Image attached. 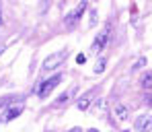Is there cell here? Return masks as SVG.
I'll list each match as a JSON object with an SVG mask.
<instances>
[{
  "mask_svg": "<svg viewBox=\"0 0 152 132\" xmlns=\"http://www.w3.org/2000/svg\"><path fill=\"white\" fill-rule=\"evenodd\" d=\"M68 58V50H60V52H53L50 54L45 60H43V64H41V68L45 70V72H51V70H56V68H60V64L64 62Z\"/></svg>",
  "mask_w": 152,
  "mask_h": 132,
  "instance_id": "obj_1",
  "label": "cell"
},
{
  "mask_svg": "<svg viewBox=\"0 0 152 132\" xmlns=\"http://www.w3.org/2000/svg\"><path fill=\"white\" fill-rule=\"evenodd\" d=\"M107 33H109V27H107V29H103L101 33H99V35L95 37V41H93V46H91V50H93L95 54H97V52H101L103 48L107 46V37H109Z\"/></svg>",
  "mask_w": 152,
  "mask_h": 132,
  "instance_id": "obj_5",
  "label": "cell"
},
{
  "mask_svg": "<svg viewBox=\"0 0 152 132\" xmlns=\"http://www.w3.org/2000/svg\"><path fill=\"white\" fill-rule=\"evenodd\" d=\"M93 99H95V91L91 89V91H86L84 95H80V99L76 101V107L84 111V109H88V107H91V103H93Z\"/></svg>",
  "mask_w": 152,
  "mask_h": 132,
  "instance_id": "obj_7",
  "label": "cell"
},
{
  "mask_svg": "<svg viewBox=\"0 0 152 132\" xmlns=\"http://www.w3.org/2000/svg\"><path fill=\"white\" fill-rule=\"evenodd\" d=\"M91 132H99V130H97V128H93V130H91Z\"/></svg>",
  "mask_w": 152,
  "mask_h": 132,
  "instance_id": "obj_17",
  "label": "cell"
},
{
  "mask_svg": "<svg viewBox=\"0 0 152 132\" xmlns=\"http://www.w3.org/2000/svg\"><path fill=\"white\" fill-rule=\"evenodd\" d=\"M74 93H76V89H68V91H64V93L58 97V103H56V105H64V103H68V99H70Z\"/></svg>",
  "mask_w": 152,
  "mask_h": 132,
  "instance_id": "obj_10",
  "label": "cell"
},
{
  "mask_svg": "<svg viewBox=\"0 0 152 132\" xmlns=\"http://www.w3.org/2000/svg\"><path fill=\"white\" fill-rule=\"evenodd\" d=\"M97 21H99V19H97V10H91V21H88V23H91V25H97Z\"/></svg>",
  "mask_w": 152,
  "mask_h": 132,
  "instance_id": "obj_13",
  "label": "cell"
},
{
  "mask_svg": "<svg viewBox=\"0 0 152 132\" xmlns=\"http://www.w3.org/2000/svg\"><path fill=\"white\" fill-rule=\"evenodd\" d=\"M62 79H64V74H53V77H50L48 80H43V83L39 85V89H37V97H39V99H45L51 91L56 89V85L62 83Z\"/></svg>",
  "mask_w": 152,
  "mask_h": 132,
  "instance_id": "obj_2",
  "label": "cell"
},
{
  "mask_svg": "<svg viewBox=\"0 0 152 132\" xmlns=\"http://www.w3.org/2000/svg\"><path fill=\"white\" fill-rule=\"evenodd\" d=\"M21 114H23V105L10 107V109H6V111L2 114V118H0V122H2V124H8V122H12L15 118H19Z\"/></svg>",
  "mask_w": 152,
  "mask_h": 132,
  "instance_id": "obj_6",
  "label": "cell"
},
{
  "mask_svg": "<svg viewBox=\"0 0 152 132\" xmlns=\"http://www.w3.org/2000/svg\"><path fill=\"white\" fill-rule=\"evenodd\" d=\"M4 25V19H2V8H0V27Z\"/></svg>",
  "mask_w": 152,
  "mask_h": 132,
  "instance_id": "obj_16",
  "label": "cell"
},
{
  "mask_svg": "<svg viewBox=\"0 0 152 132\" xmlns=\"http://www.w3.org/2000/svg\"><path fill=\"white\" fill-rule=\"evenodd\" d=\"M84 60H86V58H84L82 54H80V56H76V62H78V64H84Z\"/></svg>",
  "mask_w": 152,
  "mask_h": 132,
  "instance_id": "obj_14",
  "label": "cell"
},
{
  "mask_svg": "<svg viewBox=\"0 0 152 132\" xmlns=\"http://www.w3.org/2000/svg\"><path fill=\"white\" fill-rule=\"evenodd\" d=\"M113 114H115V118L117 120H127V116H129V107L126 105V103H117V105L113 107Z\"/></svg>",
  "mask_w": 152,
  "mask_h": 132,
  "instance_id": "obj_8",
  "label": "cell"
},
{
  "mask_svg": "<svg viewBox=\"0 0 152 132\" xmlns=\"http://www.w3.org/2000/svg\"><path fill=\"white\" fill-rule=\"evenodd\" d=\"M84 8H86V0H80V6H78L76 10H72V13L64 19V25H66V27H74L76 23H78V19H80V15H82Z\"/></svg>",
  "mask_w": 152,
  "mask_h": 132,
  "instance_id": "obj_3",
  "label": "cell"
},
{
  "mask_svg": "<svg viewBox=\"0 0 152 132\" xmlns=\"http://www.w3.org/2000/svg\"><path fill=\"white\" fill-rule=\"evenodd\" d=\"M136 130L138 132H152V114L148 116H140L138 120H136Z\"/></svg>",
  "mask_w": 152,
  "mask_h": 132,
  "instance_id": "obj_4",
  "label": "cell"
},
{
  "mask_svg": "<svg viewBox=\"0 0 152 132\" xmlns=\"http://www.w3.org/2000/svg\"><path fill=\"white\" fill-rule=\"evenodd\" d=\"M105 66H107V58H101V60L95 64V74H101L103 70H105Z\"/></svg>",
  "mask_w": 152,
  "mask_h": 132,
  "instance_id": "obj_11",
  "label": "cell"
},
{
  "mask_svg": "<svg viewBox=\"0 0 152 132\" xmlns=\"http://www.w3.org/2000/svg\"><path fill=\"white\" fill-rule=\"evenodd\" d=\"M146 64H148V60H146V58H144V56H142V58H140V60H138V62H136V64H134V68H136V70H140V68H144V66H146Z\"/></svg>",
  "mask_w": 152,
  "mask_h": 132,
  "instance_id": "obj_12",
  "label": "cell"
},
{
  "mask_svg": "<svg viewBox=\"0 0 152 132\" xmlns=\"http://www.w3.org/2000/svg\"><path fill=\"white\" fill-rule=\"evenodd\" d=\"M140 87H142V89H152V70L142 72V77H140Z\"/></svg>",
  "mask_w": 152,
  "mask_h": 132,
  "instance_id": "obj_9",
  "label": "cell"
},
{
  "mask_svg": "<svg viewBox=\"0 0 152 132\" xmlns=\"http://www.w3.org/2000/svg\"><path fill=\"white\" fill-rule=\"evenodd\" d=\"M68 132H82V128H78V126H76V128H70Z\"/></svg>",
  "mask_w": 152,
  "mask_h": 132,
  "instance_id": "obj_15",
  "label": "cell"
},
{
  "mask_svg": "<svg viewBox=\"0 0 152 132\" xmlns=\"http://www.w3.org/2000/svg\"><path fill=\"white\" fill-rule=\"evenodd\" d=\"M2 52H4V48H0V54H2Z\"/></svg>",
  "mask_w": 152,
  "mask_h": 132,
  "instance_id": "obj_18",
  "label": "cell"
}]
</instances>
